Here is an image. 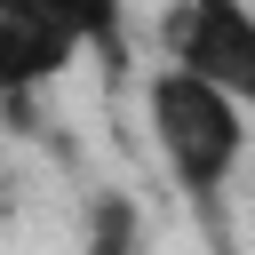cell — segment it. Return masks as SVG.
<instances>
[{"label":"cell","mask_w":255,"mask_h":255,"mask_svg":"<svg viewBox=\"0 0 255 255\" xmlns=\"http://www.w3.org/2000/svg\"><path fill=\"white\" fill-rule=\"evenodd\" d=\"M72 56H88V40L56 0H0V96H40L72 72Z\"/></svg>","instance_id":"obj_3"},{"label":"cell","mask_w":255,"mask_h":255,"mask_svg":"<svg viewBox=\"0 0 255 255\" xmlns=\"http://www.w3.org/2000/svg\"><path fill=\"white\" fill-rule=\"evenodd\" d=\"M143 120H151V143H159L167 175L215 215L231 167L247 159V104L223 96L215 80L183 72V64H159V72L143 80Z\"/></svg>","instance_id":"obj_1"},{"label":"cell","mask_w":255,"mask_h":255,"mask_svg":"<svg viewBox=\"0 0 255 255\" xmlns=\"http://www.w3.org/2000/svg\"><path fill=\"white\" fill-rule=\"evenodd\" d=\"M159 40H167V64L215 80L255 112V0H175Z\"/></svg>","instance_id":"obj_2"},{"label":"cell","mask_w":255,"mask_h":255,"mask_svg":"<svg viewBox=\"0 0 255 255\" xmlns=\"http://www.w3.org/2000/svg\"><path fill=\"white\" fill-rule=\"evenodd\" d=\"M88 255H143V231H135V207L128 199H96L88 207Z\"/></svg>","instance_id":"obj_5"},{"label":"cell","mask_w":255,"mask_h":255,"mask_svg":"<svg viewBox=\"0 0 255 255\" xmlns=\"http://www.w3.org/2000/svg\"><path fill=\"white\" fill-rule=\"evenodd\" d=\"M56 8H64L72 32L88 40V56H104V64L128 56V0H56Z\"/></svg>","instance_id":"obj_4"}]
</instances>
